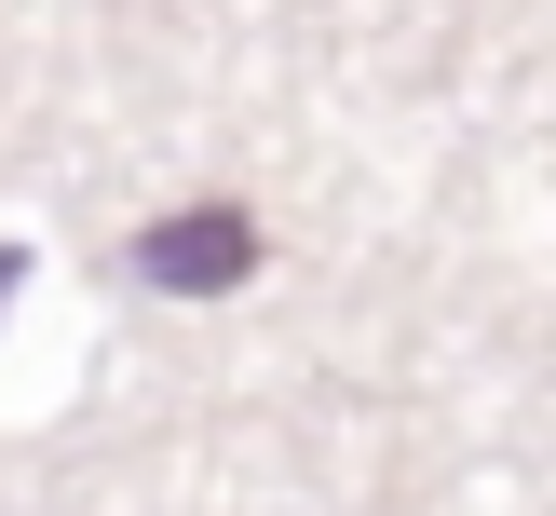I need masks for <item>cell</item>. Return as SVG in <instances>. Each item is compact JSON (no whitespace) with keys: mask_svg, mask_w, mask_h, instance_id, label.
<instances>
[{"mask_svg":"<svg viewBox=\"0 0 556 516\" xmlns=\"http://www.w3.org/2000/svg\"><path fill=\"white\" fill-rule=\"evenodd\" d=\"M136 272H150L163 299H217V286L258 272V217L244 204H190V217H163V231L136 244Z\"/></svg>","mask_w":556,"mask_h":516,"instance_id":"obj_1","label":"cell"}]
</instances>
